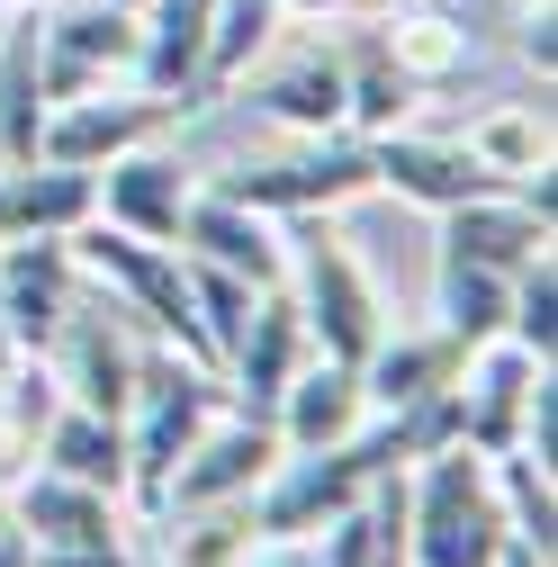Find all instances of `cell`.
<instances>
[{
  "mask_svg": "<svg viewBox=\"0 0 558 567\" xmlns=\"http://www.w3.org/2000/svg\"><path fill=\"white\" fill-rule=\"evenodd\" d=\"M505 495L496 468L468 442H442L405 468V567H496Z\"/></svg>",
  "mask_w": 558,
  "mask_h": 567,
  "instance_id": "1",
  "label": "cell"
},
{
  "mask_svg": "<svg viewBox=\"0 0 558 567\" xmlns=\"http://www.w3.org/2000/svg\"><path fill=\"white\" fill-rule=\"evenodd\" d=\"M226 405V379L217 370H198L189 351H135V396H126V495L145 505V523L163 514V477L172 460L217 423Z\"/></svg>",
  "mask_w": 558,
  "mask_h": 567,
  "instance_id": "2",
  "label": "cell"
},
{
  "mask_svg": "<svg viewBox=\"0 0 558 567\" xmlns=\"http://www.w3.org/2000/svg\"><path fill=\"white\" fill-rule=\"evenodd\" d=\"M289 298L307 316V342L324 351V361H370V342L388 333V307L370 289V270L352 261V244H342L324 217H298L289 235Z\"/></svg>",
  "mask_w": 558,
  "mask_h": 567,
  "instance_id": "3",
  "label": "cell"
},
{
  "mask_svg": "<svg viewBox=\"0 0 558 567\" xmlns=\"http://www.w3.org/2000/svg\"><path fill=\"white\" fill-rule=\"evenodd\" d=\"M63 244H73V261H82L91 279H108V289L126 298V316H145V324H154V342L189 351L198 370H217V342H207V324H198V307H189V279H180V244L117 235V226H100V217L73 226Z\"/></svg>",
  "mask_w": 558,
  "mask_h": 567,
  "instance_id": "4",
  "label": "cell"
},
{
  "mask_svg": "<svg viewBox=\"0 0 558 567\" xmlns=\"http://www.w3.org/2000/svg\"><path fill=\"white\" fill-rule=\"evenodd\" d=\"M217 189L244 198V207H261V217H333L342 198L379 189V172H370V135L333 126V135H307V145L279 154V163H244V172H226Z\"/></svg>",
  "mask_w": 558,
  "mask_h": 567,
  "instance_id": "5",
  "label": "cell"
},
{
  "mask_svg": "<svg viewBox=\"0 0 558 567\" xmlns=\"http://www.w3.org/2000/svg\"><path fill=\"white\" fill-rule=\"evenodd\" d=\"M135 54H145V28H135V10H117V0H73V10L37 19V82H45V109L126 82Z\"/></svg>",
  "mask_w": 558,
  "mask_h": 567,
  "instance_id": "6",
  "label": "cell"
},
{
  "mask_svg": "<svg viewBox=\"0 0 558 567\" xmlns=\"http://www.w3.org/2000/svg\"><path fill=\"white\" fill-rule=\"evenodd\" d=\"M163 126H180V100L163 91H82V100H54L45 126H37V163H63V172H100L135 145H154Z\"/></svg>",
  "mask_w": 558,
  "mask_h": 567,
  "instance_id": "7",
  "label": "cell"
},
{
  "mask_svg": "<svg viewBox=\"0 0 558 567\" xmlns=\"http://www.w3.org/2000/svg\"><path fill=\"white\" fill-rule=\"evenodd\" d=\"M270 460H279L270 414H217V423H207V433L172 460V477H163V514H154V523H172V514H207V505H244V495L270 477Z\"/></svg>",
  "mask_w": 558,
  "mask_h": 567,
  "instance_id": "8",
  "label": "cell"
},
{
  "mask_svg": "<svg viewBox=\"0 0 558 567\" xmlns=\"http://www.w3.org/2000/svg\"><path fill=\"white\" fill-rule=\"evenodd\" d=\"M45 370H54V396L63 405H91V414H108V423H126V396H135V342H126V324H117V307L100 316V307H63V324H54V342H45Z\"/></svg>",
  "mask_w": 558,
  "mask_h": 567,
  "instance_id": "9",
  "label": "cell"
},
{
  "mask_svg": "<svg viewBox=\"0 0 558 567\" xmlns=\"http://www.w3.org/2000/svg\"><path fill=\"white\" fill-rule=\"evenodd\" d=\"M540 370L549 361H531L523 342H477L468 361H459V379H451V405H459V442L468 451H523V414H531V388H540Z\"/></svg>",
  "mask_w": 558,
  "mask_h": 567,
  "instance_id": "10",
  "label": "cell"
},
{
  "mask_svg": "<svg viewBox=\"0 0 558 567\" xmlns=\"http://www.w3.org/2000/svg\"><path fill=\"white\" fill-rule=\"evenodd\" d=\"M82 289V261L63 235H19L10 252H0V324H10V351L19 361H45V342L63 324V307H73Z\"/></svg>",
  "mask_w": 558,
  "mask_h": 567,
  "instance_id": "11",
  "label": "cell"
},
{
  "mask_svg": "<svg viewBox=\"0 0 558 567\" xmlns=\"http://www.w3.org/2000/svg\"><path fill=\"white\" fill-rule=\"evenodd\" d=\"M307 361H316V342H307L298 298H289V289H261L252 316H244V333H235V351H226V396H235L244 414H270Z\"/></svg>",
  "mask_w": 558,
  "mask_h": 567,
  "instance_id": "12",
  "label": "cell"
},
{
  "mask_svg": "<svg viewBox=\"0 0 558 567\" xmlns=\"http://www.w3.org/2000/svg\"><path fill=\"white\" fill-rule=\"evenodd\" d=\"M180 252L217 261V270H235V279H252V289H289V235H279V217H261V207L226 198L217 181L189 198V217H180Z\"/></svg>",
  "mask_w": 558,
  "mask_h": 567,
  "instance_id": "13",
  "label": "cell"
},
{
  "mask_svg": "<svg viewBox=\"0 0 558 567\" xmlns=\"http://www.w3.org/2000/svg\"><path fill=\"white\" fill-rule=\"evenodd\" d=\"M100 226L117 235H145V244H180V217H189V198H198V172L180 154H154V145H135L117 163H100Z\"/></svg>",
  "mask_w": 558,
  "mask_h": 567,
  "instance_id": "14",
  "label": "cell"
},
{
  "mask_svg": "<svg viewBox=\"0 0 558 567\" xmlns=\"http://www.w3.org/2000/svg\"><path fill=\"white\" fill-rule=\"evenodd\" d=\"M370 172L396 189V198H414V207H459V198H486L496 189V172H486L459 135H414V126H388V135H370Z\"/></svg>",
  "mask_w": 558,
  "mask_h": 567,
  "instance_id": "15",
  "label": "cell"
},
{
  "mask_svg": "<svg viewBox=\"0 0 558 567\" xmlns=\"http://www.w3.org/2000/svg\"><path fill=\"white\" fill-rule=\"evenodd\" d=\"M10 523L28 532V549H135L117 495H100V486H82V477H54V468H37V477L19 486Z\"/></svg>",
  "mask_w": 558,
  "mask_h": 567,
  "instance_id": "16",
  "label": "cell"
},
{
  "mask_svg": "<svg viewBox=\"0 0 558 567\" xmlns=\"http://www.w3.org/2000/svg\"><path fill=\"white\" fill-rule=\"evenodd\" d=\"M442 252L451 261H486V270H523V261H540L549 252V217L531 198H514V189H486V198H459V207H442Z\"/></svg>",
  "mask_w": 558,
  "mask_h": 567,
  "instance_id": "17",
  "label": "cell"
},
{
  "mask_svg": "<svg viewBox=\"0 0 558 567\" xmlns=\"http://www.w3.org/2000/svg\"><path fill=\"white\" fill-rule=\"evenodd\" d=\"M370 423V396H361V370L352 361H316L289 379V396L270 405V433H279V451H324V442H352Z\"/></svg>",
  "mask_w": 558,
  "mask_h": 567,
  "instance_id": "18",
  "label": "cell"
},
{
  "mask_svg": "<svg viewBox=\"0 0 558 567\" xmlns=\"http://www.w3.org/2000/svg\"><path fill=\"white\" fill-rule=\"evenodd\" d=\"M91 217H100V172H63V163H10L0 172V244L73 235Z\"/></svg>",
  "mask_w": 558,
  "mask_h": 567,
  "instance_id": "19",
  "label": "cell"
},
{
  "mask_svg": "<svg viewBox=\"0 0 558 567\" xmlns=\"http://www.w3.org/2000/svg\"><path fill=\"white\" fill-rule=\"evenodd\" d=\"M207 19H217V0H145L135 28H145V54H135V82L198 109V63H207Z\"/></svg>",
  "mask_w": 558,
  "mask_h": 567,
  "instance_id": "20",
  "label": "cell"
},
{
  "mask_svg": "<svg viewBox=\"0 0 558 567\" xmlns=\"http://www.w3.org/2000/svg\"><path fill=\"white\" fill-rule=\"evenodd\" d=\"M459 361H468V351H459L442 324H433V333H379L370 361H361V396H370V414L424 405V396H442V388L459 379Z\"/></svg>",
  "mask_w": 558,
  "mask_h": 567,
  "instance_id": "21",
  "label": "cell"
},
{
  "mask_svg": "<svg viewBox=\"0 0 558 567\" xmlns=\"http://www.w3.org/2000/svg\"><path fill=\"white\" fill-rule=\"evenodd\" d=\"M333 54H342V126H352V135H388V126L414 117V100H424V91L396 73V54H388L379 28H352Z\"/></svg>",
  "mask_w": 558,
  "mask_h": 567,
  "instance_id": "22",
  "label": "cell"
},
{
  "mask_svg": "<svg viewBox=\"0 0 558 567\" xmlns=\"http://www.w3.org/2000/svg\"><path fill=\"white\" fill-rule=\"evenodd\" d=\"M37 451H45L54 477H82L100 495H126V423H108L91 405H63L54 396V414L37 423Z\"/></svg>",
  "mask_w": 558,
  "mask_h": 567,
  "instance_id": "23",
  "label": "cell"
},
{
  "mask_svg": "<svg viewBox=\"0 0 558 567\" xmlns=\"http://www.w3.org/2000/svg\"><path fill=\"white\" fill-rule=\"evenodd\" d=\"M252 100H261L279 126H298V135H333V126H342V54L316 45V54H298V63H279Z\"/></svg>",
  "mask_w": 558,
  "mask_h": 567,
  "instance_id": "24",
  "label": "cell"
},
{
  "mask_svg": "<svg viewBox=\"0 0 558 567\" xmlns=\"http://www.w3.org/2000/svg\"><path fill=\"white\" fill-rule=\"evenodd\" d=\"M505 298H514V279H505V270H486V261H451V252H442L433 307H442V333H451L459 351H477V342H496V333H505Z\"/></svg>",
  "mask_w": 558,
  "mask_h": 567,
  "instance_id": "25",
  "label": "cell"
},
{
  "mask_svg": "<svg viewBox=\"0 0 558 567\" xmlns=\"http://www.w3.org/2000/svg\"><path fill=\"white\" fill-rule=\"evenodd\" d=\"M459 145L496 172V189H523V181L549 172V109H486Z\"/></svg>",
  "mask_w": 558,
  "mask_h": 567,
  "instance_id": "26",
  "label": "cell"
},
{
  "mask_svg": "<svg viewBox=\"0 0 558 567\" xmlns=\"http://www.w3.org/2000/svg\"><path fill=\"white\" fill-rule=\"evenodd\" d=\"M45 126V82H37V28L0 37V163H37Z\"/></svg>",
  "mask_w": 558,
  "mask_h": 567,
  "instance_id": "27",
  "label": "cell"
},
{
  "mask_svg": "<svg viewBox=\"0 0 558 567\" xmlns=\"http://www.w3.org/2000/svg\"><path fill=\"white\" fill-rule=\"evenodd\" d=\"M279 19H289L279 0H217V19H207V63H198V100L207 91H235L252 73V54L270 45Z\"/></svg>",
  "mask_w": 558,
  "mask_h": 567,
  "instance_id": "28",
  "label": "cell"
},
{
  "mask_svg": "<svg viewBox=\"0 0 558 567\" xmlns=\"http://www.w3.org/2000/svg\"><path fill=\"white\" fill-rule=\"evenodd\" d=\"M496 495H505V532L531 540V549H558V495H549V468L531 451H496Z\"/></svg>",
  "mask_w": 558,
  "mask_h": 567,
  "instance_id": "29",
  "label": "cell"
},
{
  "mask_svg": "<svg viewBox=\"0 0 558 567\" xmlns=\"http://www.w3.org/2000/svg\"><path fill=\"white\" fill-rule=\"evenodd\" d=\"M180 279H189V307H198V324H207V342H217V379H226V351H235V333H244V316H252V279H235V270H217V261H198V252H180Z\"/></svg>",
  "mask_w": 558,
  "mask_h": 567,
  "instance_id": "30",
  "label": "cell"
},
{
  "mask_svg": "<svg viewBox=\"0 0 558 567\" xmlns=\"http://www.w3.org/2000/svg\"><path fill=\"white\" fill-rule=\"evenodd\" d=\"M379 37H388L396 73H405L414 91H433V82L468 73V28H451V19H396V28H379Z\"/></svg>",
  "mask_w": 558,
  "mask_h": 567,
  "instance_id": "31",
  "label": "cell"
},
{
  "mask_svg": "<svg viewBox=\"0 0 558 567\" xmlns=\"http://www.w3.org/2000/svg\"><path fill=\"white\" fill-rule=\"evenodd\" d=\"M172 523H189V532L163 549L172 567H244L252 540H261V532H252V495H244V505H207V514H172Z\"/></svg>",
  "mask_w": 558,
  "mask_h": 567,
  "instance_id": "32",
  "label": "cell"
},
{
  "mask_svg": "<svg viewBox=\"0 0 558 567\" xmlns=\"http://www.w3.org/2000/svg\"><path fill=\"white\" fill-rule=\"evenodd\" d=\"M505 342H523L531 361H549V351H558V270H549V252L514 270V298H505Z\"/></svg>",
  "mask_w": 558,
  "mask_h": 567,
  "instance_id": "33",
  "label": "cell"
},
{
  "mask_svg": "<svg viewBox=\"0 0 558 567\" xmlns=\"http://www.w3.org/2000/svg\"><path fill=\"white\" fill-rule=\"evenodd\" d=\"M523 63L549 82V63H558V10L540 0V10H523Z\"/></svg>",
  "mask_w": 558,
  "mask_h": 567,
  "instance_id": "34",
  "label": "cell"
},
{
  "mask_svg": "<svg viewBox=\"0 0 558 567\" xmlns=\"http://www.w3.org/2000/svg\"><path fill=\"white\" fill-rule=\"evenodd\" d=\"M244 567H324V558H316V540H252Z\"/></svg>",
  "mask_w": 558,
  "mask_h": 567,
  "instance_id": "35",
  "label": "cell"
},
{
  "mask_svg": "<svg viewBox=\"0 0 558 567\" xmlns=\"http://www.w3.org/2000/svg\"><path fill=\"white\" fill-rule=\"evenodd\" d=\"M19 442H28V423H19V405H10V379H0V468H10Z\"/></svg>",
  "mask_w": 558,
  "mask_h": 567,
  "instance_id": "36",
  "label": "cell"
},
{
  "mask_svg": "<svg viewBox=\"0 0 558 567\" xmlns=\"http://www.w3.org/2000/svg\"><path fill=\"white\" fill-rule=\"evenodd\" d=\"M496 567H549V549H531V540H514V532H505V549H496Z\"/></svg>",
  "mask_w": 558,
  "mask_h": 567,
  "instance_id": "37",
  "label": "cell"
},
{
  "mask_svg": "<svg viewBox=\"0 0 558 567\" xmlns=\"http://www.w3.org/2000/svg\"><path fill=\"white\" fill-rule=\"evenodd\" d=\"M0 567H28V532L19 523H0Z\"/></svg>",
  "mask_w": 558,
  "mask_h": 567,
  "instance_id": "38",
  "label": "cell"
},
{
  "mask_svg": "<svg viewBox=\"0 0 558 567\" xmlns=\"http://www.w3.org/2000/svg\"><path fill=\"white\" fill-rule=\"evenodd\" d=\"M279 10H298V19H324V10H342V0H279Z\"/></svg>",
  "mask_w": 558,
  "mask_h": 567,
  "instance_id": "39",
  "label": "cell"
},
{
  "mask_svg": "<svg viewBox=\"0 0 558 567\" xmlns=\"http://www.w3.org/2000/svg\"><path fill=\"white\" fill-rule=\"evenodd\" d=\"M19 370V351H10V324H0V379H10Z\"/></svg>",
  "mask_w": 558,
  "mask_h": 567,
  "instance_id": "40",
  "label": "cell"
},
{
  "mask_svg": "<svg viewBox=\"0 0 558 567\" xmlns=\"http://www.w3.org/2000/svg\"><path fill=\"white\" fill-rule=\"evenodd\" d=\"M135 567H172V558H163V549H135Z\"/></svg>",
  "mask_w": 558,
  "mask_h": 567,
  "instance_id": "41",
  "label": "cell"
},
{
  "mask_svg": "<svg viewBox=\"0 0 558 567\" xmlns=\"http://www.w3.org/2000/svg\"><path fill=\"white\" fill-rule=\"evenodd\" d=\"M0 10H19V0H0Z\"/></svg>",
  "mask_w": 558,
  "mask_h": 567,
  "instance_id": "42",
  "label": "cell"
},
{
  "mask_svg": "<svg viewBox=\"0 0 558 567\" xmlns=\"http://www.w3.org/2000/svg\"><path fill=\"white\" fill-rule=\"evenodd\" d=\"M523 10H540V0H523Z\"/></svg>",
  "mask_w": 558,
  "mask_h": 567,
  "instance_id": "43",
  "label": "cell"
}]
</instances>
